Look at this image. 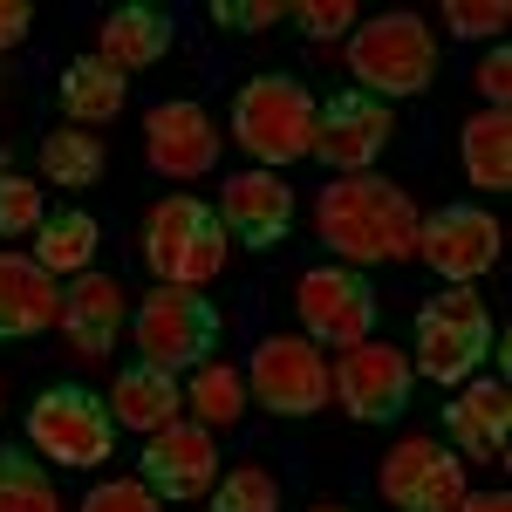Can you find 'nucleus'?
<instances>
[{
  "label": "nucleus",
  "mask_w": 512,
  "mask_h": 512,
  "mask_svg": "<svg viewBox=\"0 0 512 512\" xmlns=\"http://www.w3.org/2000/svg\"><path fill=\"white\" fill-rule=\"evenodd\" d=\"M219 226L226 239L274 253L280 239L294 233V185H280V171H239L219 185Z\"/></svg>",
  "instance_id": "15"
},
{
  "label": "nucleus",
  "mask_w": 512,
  "mask_h": 512,
  "mask_svg": "<svg viewBox=\"0 0 512 512\" xmlns=\"http://www.w3.org/2000/svg\"><path fill=\"white\" fill-rule=\"evenodd\" d=\"M130 335H137V362L192 376L198 362H212V349H219V308L198 287H158L130 315Z\"/></svg>",
  "instance_id": "7"
},
{
  "label": "nucleus",
  "mask_w": 512,
  "mask_h": 512,
  "mask_svg": "<svg viewBox=\"0 0 512 512\" xmlns=\"http://www.w3.org/2000/svg\"><path fill=\"white\" fill-rule=\"evenodd\" d=\"M144 158H151V171L178 178V185L205 178L219 164V130L205 117V103H185V96L178 103H158L144 117Z\"/></svg>",
  "instance_id": "16"
},
{
  "label": "nucleus",
  "mask_w": 512,
  "mask_h": 512,
  "mask_svg": "<svg viewBox=\"0 0 512 512\" xmlns=\"http://www.w3.org/2000/svg\"><path fill=\"white\" fill-rule=\"evenodd\" d=\"M294 308H301V335L328 342V349H355L376 335V287L355 267H308L294 287Z\"/></svg>",
  "instance_id": "11"
},
{
  "label": "nucleus",
  "mask_w": 512,
  "mask_h": 512,
  "mask_svg": "<svg viewBox=\"0 0 512 512\" xmlns=\"http://www.w3.org/2000/svg\"><path fill=\"white\" fill-rule=\"evenodd\" d=\"M458 512H512V492H465Z\"/></svg>",
  "instance_id": "36"
},
{
  "label": "nucleus",
  "mask_w": 512,
  "mask_h": 512,
  "mask_svg": "<svg viewBox=\"0 0 512 512\" xmlns=\"http://www.w3.org/2000/svg\"><path fill=\"white\" fill-rule=\"evenodd\" d=\"M130 328V301H123V287L110 274H76L62 287V315H55V335L69 342V355L82 362H103V355L117 349V335Z\"/></svg>",
  "instance_id": "17"
},
{
  "label": "nucleus",
  "mask_w": 512,
  "mask_h": 512,
  "mask_svg": "<svg viewBox=\"0 0 512 512\" xmlns=\"http://www.w3.org/2000/svg\"><path fill=\"white\" fill-rule=\"evenodd\" d=\"M287 21H301L308 41H335V35H349L355 7L349 0H301V7H287Z\"/></svg>",
  "instance_id": "33"
},
{
  "label": "nucleus",
  "mask_w": 512,
  "mask_h": 512,
  "mask_svg": "<svg viewBox=\"0 0 512 512\" xmlns=\"http://www.w3.org/2000/svg\"><path fill=\"white\" fill-rule=\"evenodd\" d=\"M410 383H417L410 355L390 349V342H376V335L355 342V349H342V362L328 369V396L349 410L355 424H390V417H403Z\"/></svg>",
  "instance_id": "12"
},
{
  "label": "nucleus",
  "mask_w": 512,
  "mask_h": 512,
  "mask_svg": "<svg viewBox=\"0 0 512 512\" xmlns=\"http://www.w3.org/2000/svg\"><path fill=\"white\" fill-rule=\"evenodd\" d=\"M349 76L355 89H369V96H424L437 76V35L424 14H410V7H396V14H376V21H362L349 35Z\"/></svg>",
  "instance_id": "2"
},
{
  "label": "nucleus",
  "mask_w": 512,
  "mask_h": 512,
  "mask_svg": "<svg viewBox=\"0 0 512 512\" xmlns=\"http://www.w3.org/2000/svg\"><path fill=\"white\" fill-rule=\"evenodd\" d=\"M41 219V185L35 178H21V171H0V239H21V233H35Z\"/></svg>",
  "instance_id": "29"
},
{
  "label": "nucleus",
  "mask_w": 512,
  "mask_h": 512,
  "mask_svg": "<svg viewBox=\"0 0 512 512\" xmlns=\"http://www.w3.org/2000/svg\"><path fill=\"white\" fill-rule=\"evenodd\" d=\"M376 492L396 512H458V499L472 492L465 485V458L437 437H403L396 451H383L376 465Z\"/></svg>",
  "instance_id": "10"
},
{
  "label": "nucleus",
  "mask_w": 512,
  "mask_h": 512,
  "mask_svg": "<svg viewBox=\"0 0 512 512\" xmlns=\"http://www.w3.org/2000/svg\"><path fill=\"white\" fill-rule=\"evenodd\" d=\"M62 315V287L41 274L35 253H0V342H35Z\"/></svg>",
  "instance_id": "19"
},
{
  "label": "nucleus",
  "mask_w": 512,
  "mask_h": 512,
  "mask_svg": "<svg viewBox=\"0 0 512 512\" xmlns=\"http://www.w3.org/2000/svg\"><path fill=\"white\" fill-rule=\"evenodd\" d=\"M499 246H506V233H499V219L485 205H444V212H431L417 226V260L451 287H472L478 274H492Z\"/></svg>",
  "instance_id": "13"
},
{
  "label": "nucleus",
  "mask_w": 512,
  "mask_h": 512,
  "mask_svg": "<svg viewBox=\"0 0 512 512\" xmlns=\"http://www.w3.org/2000/svg\"><path fill=\"white\" fill-rule=\"evenodd\" d=\"M390 103L383 96H369V89H335L328 103H315V144H308V158L321 171H335V178H355V171H369V164L383 158V144H390Z\"/></svg>",
  "instance_id": "9"
},
{
  "label": "nucleus",
  "mask_w": 512,
  "mask_h": 512,
  "mask_svg": "<svg viewBox=\"0 0 512 512\" xmlns=\"http://www.w3.org/2000/svg\"><path fill=\"white\" fill-rule=\"evenodd\" d=\"M458 158H465V178L478 192H506L512 185V117L506 110H485L458 130Z\"/></svg>",
  "instance_id": "24"
},
{
  "label": "nucleus",
  "mask_w": 512,
  "mask_h": 512,
  "mask_svg": "<svg viewBox=\"0 0 512 512\" xmlns=\"http://www.w3.org/2000/svg\"><path fill=\"white\" fill-rule=\"evenodd\" d=\"M0 512H62L55 478L28 451H0Z\"/></svg>",
  "instance_id": "27"
},
{
  "label": "nucleus",
  "mask_w": 512,
  "mask_h": 512,
  "mask_svg": "<svg viewBox=\"0 0 512 512\" xmlns=\"http://www.w3.org/2000/svg\"><path fill=\"white\" fill-rule=\"evenodd\" d=\"M233 137L246 158H260V171H287L308 158L315 144V96L301 76H253L233 96Z\"/></svg>",
  "instance_id": "3"
},
{
  "label": "nucleus",
  "mask_w": 512,
  "mask_h": 512,
  "mask_svg": "<svg viewBox=\"0 0 512 512\" xmlns=\"http://www.w3.org/2000/svg\"><path fill=\"white\" fill-rule=\"evenodd\" d=\"M137 478L158 492L164 506H192V499H205L212 478H219L212 431H205V424H164V431H151L144 451H137Z\"/></svg>",
  "instance_id": "14"
},
{
  "label": "nucleus",
  "mask_w": 512,
  "mask_h": 512,
  "mask_svg": "<svg viewBox=\"0 0 512 512\" xmlns=\"http://www.w3.org/2000/svg\"><path fill=\"white\" fill-rule=\"evenodd\" d=\"M41 178L62 185V192H89L103 178V137L96 130H55L41 144Z\"/></svg>",
  "instance_id": "26"
},
{
  "label": "nucleus",
  "mask_w": 512,
  "mask_h": 512,
  "mask_svg": "<svg viewBox=\"0 0 512 512\" xmlns=\"http://www.w3.org/2000/svg\"><path fill=\"white\" fill-rule=\"evenodd\" d=\"M246 396L274 417H315L328 410V355L308 335H267L246 362Z\"/></svg>",
  "instance_id": "8"
},
{
  "label": "nucleus",
  "mask_w": 512,
  "mask_h": 512,
  "mask_svg": "<svg viewBox=\"0 0 512 512\" xmlns=\"http://www.w3.org/2000/svg\"><path fill=\"white\" fill-rule=\"evenodd\" d=\"M171 14L164 7H144V0H130V7H110L103 14V35H96V55L130 76V69H158L164 55H171Z\"/></svg>",
  "instance_id": "21"
},
{
  "label": "nucleus",
  "mask_w": 512,
  "mask_h": 512,
  "mask_svg": "<svg viewBox=\"0 0 512 512\" xmlns=\"http://www.w3.org/2000/svg\"><path fill=\"white\" fill-rule=\"evenodd\" d=\"M123 103H130V76H117L103 55H76L62 69V117L76 123H117Z\"/></svg>",
  "instance_id": "22"
},
{
  "label": "nucleus",
  "mask_w": 512,
  "mask_h": 512,
  "mask_svg": "<svg viewBox=\"0 0 512 512\" xmlns=\"http://www.w3.org/2000/svg\"><path fill=\"white\" fill-rule=\"evenodd\" d=\"M512 21L506 0H444V28L458 41H499Z\"/></svg>",
  "instance_id": "30"
},
{
  "label": "nucleus",
  "mask_w": 512,
  "mask_h": 512,
  "mask_svg": "<svg viewBox=\"0 0 512 512\" xmlns=\"http://www.w3.org/2000/svg\"><path fill=\"white\" fill-rule=\"evenodd\" d=\"M28 28H35V7L28 0H0V48H21Z\"/></svg>",
  "instance_id": "35"
},
{
  "label": "nucleus",
  "mask_w": 512,
  "mask_h": 512,
  "mask_svg": "<svg viewBox=\"0 0 512 512\" xmlns=\"http://www.w3.org/2000/svg\"><path fill=\"white\" fill-rule=\"evenodd\" d=\"M212 512H280V478L267 465H233L212 492Z\"/></svg>",
  "instance_id": "28"
},
{
  "label": "nucleus",
  "mask_w": 512,
  "mask_h": 512,
  "mask_svg": "<svg viewBox=\"0 0 512 512\" xmlns=\"http://www.w3.org/2000/svg\"><path fill=\"white\" fill-rule=\"evenodd\" d=\"M96 239L103 233H96L89 212H76V205H69V212H48L35 226V267L55 274V280H76V274L96 267Z\"/></svg>",
  "instance_id": "23"
},
{
  "label": "nucleus",
  "mask_w": 512,
  "mask_h": 512,
  "mask_svg": "<svg viewBox=\"0 0 512 512\" xmlns=\"http://www.w3.org/2000/svg\"><path fill=\"white\" fill-rule=\"evenodd\" d=\"M315 512H355V506H315Z\"/></svg>",
  "instance_id": "37"
},
{
  "label": "nucleus",
  "mask_w": 512,
  "mask_h": 512,
  "mask_svg": "<svg viewBox=\"0 0 512 512\" xmlns=\"http://www.w3.org/2000/svg\"><path fill=\"white\" fill-rule=\"evenodd\" d=\"M246 369L233 362H198L192 383H185V410H198V424L205 431H233L239 417H246Z\"/></svg>",
  "instance_id": "25"
},
{
  "label": "nucleus",
  "mask_w": 512,
  "mask_h": 512,
  "mask_svg": "<svg viewBox=\"0 0 512 512\" xmlns=\"http://www.w3.org/2000/svg\"><path fill=\"white\" fill-rule=\"evenodd\" d=\"M472 82L485 89V103H492V110H506V103H512V48H506V41H492V55L478 62Z\"/></svg>",
  "instance_id": "34"
},
{
  "label": "nucleus",
  "mask_w": 512,
  "mask_h": 512,
  "mask_svg": "<svg viewBox=\"0 0 512 512\" xmlns=\"http://www.w3.org/2000/svg\"><path fill=\"white\" fill-rule=\"evenodd\" d=\"M444 444L465 458V465H499L512 444V390L506 383H465V390L444 403Z\"/></svg>",
  "instance_id": "18"
},
{
  "label": "nucleus",
  "mask_w": 512,
  "mask_h": 512,
  "mask_svg": "<svg viewBox=\"0 0 512 512\" xmlns=\"http://www.w3.org/2000/svg\"><path fill=\"white\" fill-rule=\"evenodd\" d=\"M212 21H219L226 35H267L274 21H287V7H280V0H219Z\"/></svg>",
  "instance_id": "32"
},
{
  "label": "nucleus",
  "mask_w": 512,
  "mask_h": 512,
  "mask_svg": "<svg viewBox=\"0 0 512 512\" xmlns=\"http://www.w3.org/2000/svg\"><path fill=\"white\" fill-rule=\"evenodd\" d=\"M82 512H164V499L144 485V478H110V485H96Z\"/></svg>",
  "instance_id": "31"
},
{
  "label": "nucleus",
  "mask_w": 512,
  "mask_h": 512,
  "mask_svg": "<svg viewBox=\"0 0 512 512\" xmlns=\"http://www.w3.org/2000/svg\"><path fill=\"white\" fill-rule=\"evenodd\" d=\"M485 355H492V308H485V294L444 287V294H431V301L417 308V355H410L417 376L458 390V383L478 376Z\"/></svg>",
  "instance_id": "5"
},
{
  "label": "nucleus",
  "mask_w": 512,
  "mask_h": 512,
  "mask_svg": "<svg viewBox=\"0 0 512 512\" xmlns=\"http://www.w3.org/2000/svg\"><path fill=\"white\" fill-rule=\"evenodd\" d=\"M226 226L212 205L171 192L164 205H151L144 219V267L158 274V287H205L226 274Z\"/></svg>",
  "instance_id": "4"
},
{
  "label": "nucleus",
  "mask_w": 512,
  "mask_h": 512,
  "mask_svg": "<svg viewBox=\"0 0 512 512\" xmlns=\"http://www.w3.org/2000/svg\"><path fill=\"white\" fill-rule=\"evenodd\" d=\"M417 226H424V212L410 205V192L390 185V178H376V171L335 178L315 198V233L355 274L362 267H403V260H417Z\"/></svg>",
  "instance_id": "1"
},
{
  "label": "nucleus",
  "mask_w": 512,
  "mask_h": 512,
  "mask_svg": "<svg viewBox=\"0 0 512 512\" xmlns=\"http://www.w3.org/2000/svg\"><path fill=\"white\" fill-rule=\"evenodd\" d=\"M28 444L41 458L69 465V472H96L110 451H117V417L110 403L82 383H55L28 403Z\"/></svg>",
  "instance_id": "6"
},
{
  "label": "nucleus",
  "mask_w": 512,
  "mask_h": 512,
  "mask_svg": "<svg viewBox=\"0 0 512 512\" xmlns=\"http://www.w3.org/2000/svg\"><path fill=\"white\" fill-rule=\"evenodd\" d=\"M103 403H110L117 431L151 437V431H164V424H178V410H185V383H178L171 369H158V362H130V369H117V383H110Z\"/></svg>",
  "instance_id": "20"
}]
</instances>
